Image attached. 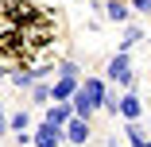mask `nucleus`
Instances as JSON below:
<instances>
[{
  "instance_id": "nucleus-18",
  "label": "nucleus",
  "mask_w": 151,
  "mask_h": 147,
  "mask_svg": "<svg viewBox=\"0 0 151 147\" xmlns=\"http://www.w3.org/2000/svg\"><path fill=\"white\" fill-rule=\"evenodd\" d=\"M105 147H120V143H116V136H105Z\"/></svg>"
},
{
  "instance_id": "nucleus-5",
  "label": "nucleus",
  "mask_w": 151,
  "mask_h": 147,
  "mask_svg": "<svg viewBox=\"0 0 151 147\" xmlns=\"http://www.w3.org/2000/svg\"><path fill=\"white\" fill-rule=\"evenodd\" d=\"M66 143V136H62V128H58V124H39L35 132H31V147H62Z\"/></svg>"
},
{
  "instance_id": "nucleus-6",
  "label": "nucleus",
  "mask_w": 151,
  "mask_h": 147,
  "mask_svg": "<svg viewBox=\"0 0 151 147\" xmlns=\"http://www.w3.org/2000/svg\"><path fill=\"white\" fill-rule=\"evenodd\" d=\"M101 12H105V23H112V27H124L132 19V4L128 0H105Z\"/></svg>"
},
{
  "instance_id": "nucleus-7",
  "label": "nucleus",
  "mask_w": 151,
  "mask_h": 147,
  "mask_svg": "<svg viewBox=\"0 0 151 147\" xmlns=\"http://www.w3.org/2000/svg\"><path fill=\"white\" fill-rule=\"evenodd\" d=\"M143 116V101L136 93V85L132 89H124V97H120V120H139Z\"/></svg>"
},
{
  "instance_id": "nucleus-14",
  "label": "nucleus",
  "mask_w": 151,
  "mask_h": 147,
  "mask_svg": "<svg viewBox=\"0 0 151 147\" xmlns=\"http://www.w3.org/2000/svg\"><path fill=\"white\" fill-rule=\"evenodd\" d=\"M124 136H128V143H136V147H147V132L139 128V120H124Z\"/></svg>"
},
{
  "instance_id": "nucleus-2",
  "label": "nucleus",
  "mask_w": 151,
  "mask_h": 147,
  "mask_svg": "<svg viewBox=\"0 0 151 147\" xmlns=\"http://www.w3.org/2000/svg\"><path fill=\"white\" fill-rule=\"evenodd\" d=\"M105 93H109V85H105V77H97V74H85L81 77V85H78V93L70 97V105H74V116H93L105 108Z\"/></svg>"
},
{
  "instance_id": "nucleus-22",
  "label": "nucleus",
  "mask_w": 151,
  "mask_h": 147,
  "mask_svg": "<svg viewBox=\"0 0 151 147\" xmlns=\"http://www.w3.org/2000/svg\"><path fill=\"white\" fill-rule=\"evenodd\" d=\"M147 147H151V139H147Z\"/></svg>"
},
{
  "instance_id": "nucleus-8",
  "label": "nucleus",
  "mask_w": 151,
  "mask_h": 147,
  "mask_svg": "<svg viewBox=\"0 0 151 147\" xmlns=\"http://www.w3.org/2000/svg\"><path fill=\"white\" fill-rule=\"evenodd\" d=\"M70 116H74V105H70V101H50L47 112H43V120H47V124H58V128H66Z\"/></svg>"
},
{
  "instance_id": "nucleus-3",
  "label": "nucleus",
  "mask_w": 151,
  "mask_h": 147,
  "mask_svg": "<svg viewBox=\"0 0 151 147\" xmlns=\"http://www.w3.org/2000/svg\"><path fill=\"white\" fill-rule=\"evenodd\" d=\"M105 77H109L112 85H120V89H132V85H136V70H132V58H128V50H116V54L109 58Z\"/></svg>"
},
{
  "instance_id": "nucleus-4",
  "label": "nucleus",
  "mask_w": 151,
  "mask_h": 147,
  "mask_svg": "<svg viewBox=\"0 0 151 147\" xmlns=\"http://www.w3.org/2000/svg\"><path fill=\"white\" fill-rule=\"evenodd\" d=\"M62 136L74 147H89V139H93V120H89V116H70L66 128H62Z\"/></svg>"
},
{
  "instance_id": "nucleus-19",
  "label": "nucleus",
  "mask_w": 151,
  "mask_h": 147,
  "mask_svg": "<svg viewBox=\"0 0 151 147\" xmlns=\"http://www.w3.org/2000/svg\"><path fill=\"white\" fill-rule=\"evenodd\" d=\"M0 120H8V112H4V101H0Z\"/></svg>"
},
{
  "instance_id": "nucleus-11",
  "label": "nucleus",
  "mask_w": 151,
  "mask_h": 147,
  "mask_svg": "<svg viewBox=\"0 0 151 147\" xmlns=\"http://www.w3.org/2000/svg\"><path fill=\"white\" fill-rule=\"evenodd\" d=\"M8 81L16 85L19 93H27V89L35 85V70H31V66H16V74H8Z\"/></svg>"
},
{
  "instance_id": "nucleus-21",
  "label": "nucleus",
  "mask_w": 151,
  "mask_h": 147,
  "mask_svg": "<svg viewBox=\"0 0 151 147\" xmlns=\"http://www.w3.org/2000/svg\"><path fill=\"white\" fill-rule=\"evenodd\" d=\"M128 147H136V143H128Z\"/></svg>"
},
{
  "instance_id": "nucleus-9",
  "label": "nucleus",
  "mask_w": 151,
  "mask_h": 147,
  "mask_svg": "<svg viewBox=\"0 0 151 147\" xmlns=\"http://www.w3.org/2000/svg\"><path fill=\"white\" fill-rule=\"evenodd\" d=\"M78 85H81V77H54L50 81V101H70L78 93Z\"/></svg>"
},
{
  "instance_id": "nucleus-15",
  "label": "nucleus",
  "mask_w": 151,
  "mask_h": 147,
  "mask_svg": "<svg viewBox=\"0 0 151 147\" xmlns=\"http://www.w3.org/2000/svg\"><path fill=\"white\" fill-rule=\"evenodd\" d=\"M54 77H85L81 66L74 62V58H58V66H54Z\"/></svg>"
},
{
  "instance_id": "nucleus-12",
  "label": "nucleus",
  "mask_w": 151,
  "mask_h": 147,
  "mask_svg": "<svg viewBox=\"0 0 151 147\" xmlns=\"http://www.w3.org/2000/svg\"><path fill=\"white\" fill-rule=\"evenodd\" d=\"M8 132H31V108L8 112Z\"/></svg>"
},
{
  "instance_id": "nucleus-17",
  "label": "nucleus",
  "mask_w": 151,
  "mask_h": 147,
  "mask_svg": "<svg viewBox=\"0 0 151 147\" xmlns=\"http://www.w3.org/2000/svg\"><path fill=\"white\" fill-rule=\"evenodd\" d=\"M12 143L16 147H31V132H12Z\"/></svg>"
},
{
  "instance_id": "nucleus-1",
  "label": "nucleus",
  "mask_w": 151,
  "mask_h": 147,
  "mask_svg": "<svg viewBox=\"0 0 151 147\" xmlns=\"http://www.w3.org/2000/svg\"><path fill=\"white\" fill-rule=\"evenodd\" d=\"M58 39L62 19L54 8H43L35 0H0V62L31 66Z\"/></svg>"
},
{
  "instance_id": "nucleus-10",
  "label": "nucleus",
  "mask_w": 151,
  "mask_h": 147,
  "mask_svg": "<svg viewBox=\"0 0 151 147\" xmlns=\"http://www.w3.org/2000/svg\"><path fill=\"white\" fill-rule=\"evenodd\" d=\"M139 39H143V27L128 19V23H124V31H120V43H116V50H132Z\"/></svg>"
},
{
  "instance_id": "nucleus-13",
  "label": "nucleus",
  "mask_w": 151,
  "mask_h": 147,
  "mask_svg": "<svg viewBox=\"0 0 151 147\" xmlns=\"http://www.w3.org/2000/svg\"><path fill=\"white\" fill-rule=\"evenodd\" d=\"M27 97H31V105H50V81L35 77V85L27 89Z\"/></svg>"
},
{
  "instance_id": "nucleus-16",
  "label": "nucleus",
  "mask_w": 151,
  "mask_h": 147,
  "mask_svg": "<svg viewBox=\"0 0 151 147\" xmlns=\"http://www.w3.org/2000/svg\"><path fill=\"white\" fill-rule=\"evenodd\" d=\"M128 4H132V12H139V16L151 19V0H128Z\"/></svg>"
},
{
  "instance_id": "nucleus-20",
  "label": "nucleus",
  "mask_w": 151,
  "mask_h": 147,
  "mask_svg": "<svg viewBox=\"0 0 151 147\" xmlns=\"http://www.w3.org/2000/svg\"><path fill=\"white\" fill-rule=\"evenodd\" d=\"M62 147H74V143H62Z\"/></svg>"
}]
</instances>
